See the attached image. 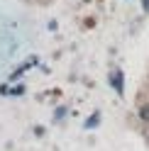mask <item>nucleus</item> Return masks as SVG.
Here are the masks:
<instances>
[{
  "instance_id": "obj_3",
  "label": "nucleus",
  "mask_w": 149,
  "mask_h": 151,
  "mask_svg": "<svg viewBox=\"0 0 149 151\" xmlns=\"http://www.w3.org/2000/svg\"><path fill=\"white\" fill-rule=\"evenodd\" d=\"M98 119H100L98 115H93V117H90V119L86 122V127H88V129H93V127H95V124H98Z\"/></svg>"
},
{
  "instance_id": "obj_2",
  "label": "nucleus",
  "mask_w": 149,
  "mask_h": 151,
  "mask_svg": "<svg viewBox=\"0 0 149 151\" xmlns=\"http://www.w3.org/2000/svg\"><path fill=\"white\" fill-rule=\"evenodd\" d=\"M139 119L149 122V105H142V107H139Z\"/></svg>"
},
{
  "instance_id": "obj_1",
  "label": "nucleus",
  "mask_w": 149,
  "mask_h": 151,
  "mask_svg": "<svg viewBox=\"0 0 149 151\" xmlns=\"http://www.w3.org/2000/svg\"><path fill=\"white\" fill-rule=\"evenodd\" d=\"M113 88L122 95V71H115L113 73Z\"/></svg>"
}]
</instances>
